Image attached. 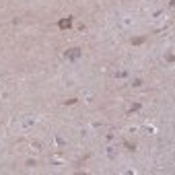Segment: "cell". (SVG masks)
Returning a JSON list of instances; mask_svg holds the SVG:
<instances>
[{
	"instance_id": "1",
	"label": "cell",
	"mask_w": 175,
	"mask_h": 175,
	"mask_svg": "<svg viewBox=\"0 0 175 175\" xmlns=\"http://www.w3.org/2000/svg\"><path fill=\"white\" fill-rule=\"evenodd\" d=\"M66 58H70V60L80 58V50H78V48H72V50H68V52H66Z\"/></svg>"
},
{
	"instance_id": "2",
	"label": "cell",
	"mask_w": 175,
	"mask_h": 175,
	"mask_svg": "<svg viewBox=\"0 0 175 175\" xmlns=\"http://www.w3.org/2000/svg\"><path fill=\"white\" fill-rule=\"evenodd\" d=\"M70 25H72V21H70V19H62V21L58 23V27H60V29H66V27H70Z\"/></svg>"
},
{
	"instance_id": "3",
	"label": "cell",
	"mask_w": 175,
	"mask_h": 175,
	"mask_svg": "<svg viewBox=\"0 0 175 175\" xmlns=\"http://www.w3.org/2000/svg\"><path fill=\"white\" fill-rule=\"evenodd\" d=\"M144 41V37H136V39H132V43H142Z\"/></svg>"
}]
</instances>
